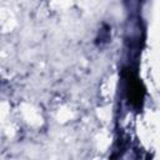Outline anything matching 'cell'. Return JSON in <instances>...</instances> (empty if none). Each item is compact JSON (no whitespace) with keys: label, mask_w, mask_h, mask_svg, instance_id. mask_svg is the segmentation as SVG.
Segmentation results:
<instances>
[{"label":"cell","mask_w":160,"mask_h":160,"mask_svg":"<svg viewBox=\"0 0 160 160\" xmlns=\"http://www.w3.org/2000/svg\"><path fill=\"white\" fill-rule=\"evenodd\" d=\"M126 82H128L129 101L134 105H139L142 100V96H144V90L141 88V82L139 81L138 78H135V75L131 74V71H128Z\"/></svg>","instance_id":"obj_1"}]
</instances>
